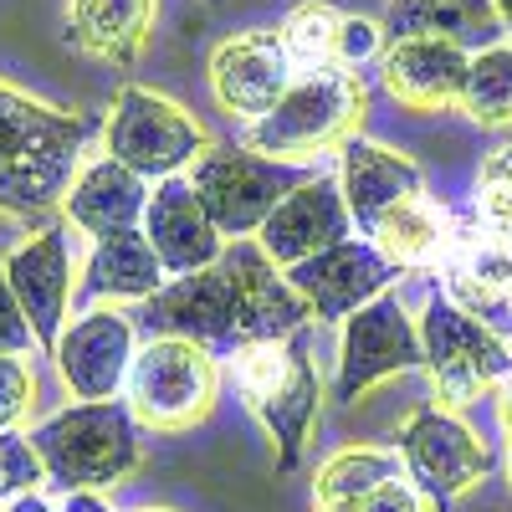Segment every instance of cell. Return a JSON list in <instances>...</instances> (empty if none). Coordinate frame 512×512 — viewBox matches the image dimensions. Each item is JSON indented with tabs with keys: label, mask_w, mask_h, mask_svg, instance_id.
<instances>
[{
	"label": "cell",
	"mask_w": 512,
	"mask_h": 512,
	"mask_svg": "<svg viewBox=\"0 0 512 512\" xmlns=\"http://www.w3.org/2000/svg\"><path fill=\"white\" fill-rule=\"evenodd\" d=\"M344 512H441V507L425 502V492L410 482V472H400V477H390L384 487H374L369 497L349 502Z\"/></svg>",
	"instance_id": "4dcf8cb0"
},
{
	"label": "cell",
	"mask_w": 512,
	"mask_h": 512,
	"mask_svg": "<svg viewBox=\"0 0 512 512\" xmlns=\"http://www.w3.org/2000/svg\"><path fill=\"white\" fill-rule=\"evenodd\" d=\"M461 113L472 123H482V128L512 123V41H497V47L472 57L466 93H461Z\"/></svg>",
	"instance_id": "484cf974"
},
{
	"label": "cell",
	"mask_w": 512,
	"mask_h": 512,
	"mask_svg": "<svg viewBox=\"0 0 512 512\" xmlns=\"http://www.w3.org/2000/svg\"><path fill=\"white\" fill-rule=\"evenodd\" d=\"M400 461L410 482L425 492V502H456L461 492H472L487 472H492V451L487 441H477V431L461 415H451L446 405H420L405 431H400Z\"/></svg>",
	"instance_id": "30bf717a"
},
{
	"label": "cell",
	"mask_w": 512,
	"mask_h": 512,
	"mask_svg": "<svg viewBox=\"0 0 512 512\" xmlns=\"http://www.w3.org/2000/svg\"><path fill=\"white\" fill-rule=\"evenodd\" d=\"M62 210L77 231H88L98 241L118 236V231H139L144 210H149V180L134 175L128 164H118L113 154H103L72 180Z\"/></svg>",
	"instance_id": "ffe728a7"
},
{
	"label": "cell",
	"mask_w": 512,
	"mask_h": 512,
	"mask_svg": "<svg viewBox=\"0 0 512 512\" xmlns=\"http://www.w3.org/2000/svg\"><path fill=\"white\" fill-rule=\"evenodd\" d=\"M62 512H113L98 492H67V502H62Z\"/></svg>",
	"instance_id": "d6a6232c"
},
{
	"label": "cell",
	"mask_w": 512,
	"mask_h": 512,
	"mask_svg": "<svg viewBox=\"0 0 512 512\" xmlns=\"http://www.w3.org/2000/svg\"><path fill=\"white\" fill-rule=\"evenodd\" d=\"M154 292H164V267L159 256L139 231H118V236H103L82 267V287H77V303L88 313L93 303H149Z\"/></svg>",
	"instance_id": "44dd1931"
},
{
	"label": "cell",
	"mask_w": 512,
	"mask_h": 512,
	"mask_svg": "<svg viewBox=\"0 0 512 512\" xmlns=\"http://www.w3.org/2000/svg\"><path fill=\"white\" fill-rule=\"evenodd\" d=\"M492 6H497V16H502V31L512 36V0H492Z\"/></svg>",
	"instance_id": "d590c367"
},
{
	"label": "cell",
	"mask_w": 512,
	"mask_h": 512,
	"mask_svg": "<svg viewBox=\"0 0 512 512\" xmlns=\"http://www.w3.org/2000/svg\"><path fill=\"white\" fill-rule=\"evenodd\" d=\"M149 338H190L210 354H241L277 344L313 323V308L292 292L287 272L262 251V241H226L221 262L195 277H175L139 308Z\"/></svg>",
	"instance_id": "6da1fadb"
},
{
	"label": "cell",
	"mask_w": 512,
	"mask_h": 512,
	"mask_svg": "<svg viewBox=\"0 0 512 512\" xmlns=\"http://www.w3.org/2000/svg\"><path fill=\"white\" fill-rule=\"evenodd\" d=\"M31 344H36L31 318H26V308H21V297H16L6 267H0V354H16V359H21V354H31Z\"/></svg>",
	"instance_id": "1f68e13d"
},
{
	"label": "cell",
	"mask_w": 512,
	"mask_h": 512,
	"mask_svg": "<svg viewBox=\"0 0 512 512\" xmlns=\"http://www.w3.org/2000/svg\"><path fill=\"white\" fill-rule=\"evenodd\" d=\"M338 31H344V11L323 6V0H303V6H297V11L277 26V36H282V47H287V57H292L297 72H323V67H333ZM338 72H344V67H338Z\"/></svg>",
	"instance_id": "4316f807"
},
{
	"label": "cell",
	"mask_w": 512,
	"mask_h": 512,
	"mask_svg": "<svg viewBox=\"0 0 512 512\" xmlns=\"http://www.w3.org/2000/svg\"><path fill=\"white\" fill-rule=\"evenodd\" d=\"M144 236L169 277H195L205 267H216L226 251V236L216 231L210 210L200 205L190 175L159 180V190L149 195V210H144Z\"/></svg>",
	"instance_id": "2e32d148"
},
{
	"label": "cell",
	"mask_w": 512,
	"mask_h": 512,
	"mask_svg": "<svg viewBox=\"0 0 512 512\" xmlns=\"http://www.w3.org/2000/svg\"><path fill=\"white\" fill-rule=\"evenodd\" d=\"M57 374L77 400H118L134 369V318L118 308H88L57 338Z\"/></svg>",
	"instance_id": "4fadbf2b"
},
{
	"label": "cell",
	"mask_w": 512,
	"mask_h": 512,
	"mask_svg": "<svg viewBox=\"0 0 512 512\" xmlns=\"http://www.w3.org/2000/svg\"><path fill=\"white\" fill-rule=\"evenodd\" d=\"M93 139V118L47 108L0 82V210L47 216L82 175L77 159Z\"/></svg>",
	"instance_id": "7a4b0ae2"
},
{
	"label": "cell",
	"mask_w": 512,
	"mask_h": 512,
	"mask_svg": "<svg viewBox=\"0 0 512 512\" xmlns=\"http://www.w3.org/2000/svg\"><path fill=\"white\" fill-rule=\"evenodd\" d=\"M297 82V67L282 47L277 31H241L231 41H221L216 57H210V88H216V103L231 118H267L287 88Z\"/></svg>",
	"instance_id": "5bb4252c"
},
{
	"label": "cell",
	"mask_w": 512,
	"mask_h": 512,
	"mask_svg": "<svg viewBox=\"0 0 512 512\" xmlns=\"http://www.w3.org/2000/svg\"><path fill=\"white\" fill-rule=\"evenodd\" d=\"M31 395H36V374L26 359L16 354H0V431H16L31 410Z\"/></svg>",
	"instance_id": "f1b7e54d"
},
{
	"label": "cell",
	"mask_w": 512,
	"mask_h": 512,
	"mask_svg": "<svg viewBox=\"0 0 512 512\" xmlns=\"http://www.w3.org/2000/svg\"><path fill=\"white\" fill-rule=\"evenodd\" d=\"M236 390H241L246 410L267 425V436L277 446V466L292 472L303 461V446H308L313 420H318V400H323L313 349H308V328L292 338H277V344L241 349L236 354Z\"/></svg>",
	"instance_id": "277c9868"
},
{
	"label": "cell",
	"mask_w": 512,
	"mask_h": 512,
	"mask_svg": "<svg viewBox=\"0 0 512 512\" xmlns=\"http://www.w3.org/2000/svg\"><path fill=\"white\" fill-rule=\"evenodd\" d=\"M384 31H390V41H400V36H441V41H456L461 52L477 57V52L497 47L502 16H497L492 0H395Z\"/></svg>",
	"instance_id": "603a6c76"
},
{
	"label": "cell",
	"mask_w": 512,
	"mask_h": 512,
	"mask_svg": "<svg viewBox=\"0 0 512 512\" xmlns=\"http://www.w3.org/2000/svg\"><path fill=\"white\" fill-rule=\"evenodd\" d=\"M103 139H108V154L144 180H175L185 164L210 154L205 128L180 103H169L149 88H123L118 93Z\"/></svg>",
	"instance_id": "9c48e42d"
},
{
	"label": "cell",
	"mask_w": 512,
	"mask_h": 512,
	"mask_svg": "<svg viewBox=\"0 0 512 512\" xmlns=\"http://www.w3.org/2000/svg\"><path fill=\"white\" fill-rule=\"evenodd\" d=\"M400 472H405V461L390 446H344L323 461L318 487H313V507L318 512H344L349 502L369 497L374 487H384Z\"/></svg>",
	"instance_id": "d4e9b609"
},
{
	"label": "cell",
	"mask_w": 512,
	"mask_h": 512,
	"mask_svg": "<svg viewBox=\"0 0 512 512\" xmlns=\"http://www.w3.org/2000/svg\"><path fill=\"white\" fill-rule=\"evenodd\" d=\"M477 221L492 241H512V149L482 159L477 175Z\"/></svg>",
	"instance_id": "83f0119b"
},
{
	"label": "cell",
	"mask_w": 512,
	"mask_h": 512,
	"mask_svg": "<svg viewBox=\"0 0 512 512\" xmlns=\"http://www.w3.org/2000/svg\"><path fill=\"white\" fill-rule=\"evenodd\" d=\"M369 57H384V26H374V21H364V16H344V31H338L333 67L359 72Z\"/></svg>",
	"instance_id": "f546056e"
},
{
	"label": "cell",
	"mask_w": 512,
	"mask_h": 512,
	"mask_svg": "<svg viewBox=\"0 0 512 512\" xmlns=\"http://www.w3.org/2000/svg\"><path fill=\"white\" fill-rule=\"evenodd\" d=\"M144 512H169V507H144Z\"/></svg>",
	"instance_id": "8d00e7d4"
},
{
	"label": "cell",
	"mask_w": 512,
	"mask_h": 512,
	"mask_svg": "<svg viewBox=\"0 0 512 512\" xmlns=\"http://www.w3.org/2000/svg\"><path fill=\"white\" fill-rule=\"evenodd\" d=\"M216 390V354L190 344V338H149L128 369V410L139 425L164 436L200 425L216 405Z\"/></svg>",
	"instance_id": "52a82bcc"
},
{
	"label": "cell",
	"mask_w": 512,
	"mask_h": 512,
	"mask_svg": "<svg viewBox=\"0 0 512 512\" xmlns=\"http://www.w3.org/2000/svg\"><path fill=\"white\" fill-rule=\"evenodd\" d=\"M6 277L21 297V308L31 318V333L41 349H57L62 323H67V303H72V246L62 226L36 231L26 246H16L6 256Z\"/></svg>",
	"instance_id": "ac0fdd59"
},
{
	"label": "cell",
	"mask_w": 512,
	"mask_h": 512,
	"mask_svg": "<svg viewBox=\"0 0 512 512\" xmlns=\"http://www.w3.org/2000/svg\"><path fill=\"white\" fill-rule=\"evenodd\" d=\"M308 180H318L313 164H287V159H267L256 149H210L190 164V185L200 195V205L210 210V221L226 241H241L251 231H262L267 216Z\"/></svg>",
	"instance_id": "8992f818"
},
{
	"label": "cell",
	"mask_w": 512,
	"mask_h": 512,
	"mask_svg": "<svg viewBox=\"0 0 512 512\" xmlns=\"http://www.w3.org/2000/svg\"><path fill=\"white\" fill-rule=\"evenodd\" d=\"M338 190H344V205H349L354 226L369 231L384 210L425 195V180H420L415 159L354 134L344 149H338Z\"/></svg>",
	"instance_id": "d6986e66"
},
{
	"label": "cell",
	"mask_w": 512,
	"mask_h": 512,
	"mask_svg": "<svg viewBox=\"0 0 512 512\" xmlns=\"http://www.w3.org/2000/svg\"><path fill=\"white\" fill-rule=\"evenodd\" d=\"M497 415H502V431H507V441H512V379L502 384V395H497Z\"/></svg>",
	"instance_id": "836d02e7"
},
{
	"label": "cell",
	"mask_w": 512,
	"mask_h": 512,
	"mask_svg": "<svg viewBox=\"0 0 512 512\" xmlns=\"http://www.w3.org/2000/svg\"><path fill=\"white\" fill-rule=\"evenodd\" d=\"M420 349H425V369L436 379L441 405H466L482 390L512 379V349L507 338L492 333L482 318H472L456 297L436 292L431 303L420 308Z\"/></svg>",
	"instance_id": "ba28073f"
},
{
	"label": "cell",
	"mask_w": 512,
	"mask_h": 512,
	"mask_svg": "<svg viewBox=\"0 0 512 512\" xmlns=\"http://www.w3.org/2000/svg\"><path fill=\"white\" fill-rule=\"evenodd\" d=\"M31 446L47 466V482L62 492H98L139 472V420L123 400H82L57 410L31 431Z\"/></svg>",
	"instance_id": "3957f363"
},
{
	"label": "cell",
	"mask_w": 512,
	"mask_h": 512,
	"mask_svg": "<svg viewBox=\"0 0 512 512\" xmlns=\"http://www.w3.org/2000/svg\"><path fill=\"white\" fill-rule=\"evenodd\" d=\"M349 205H344V190H338L333 175H318L308 180L303 190H292L272 216L267 226L256 231V241H262V251L272 256V262L282 272H292L297 262H308V256L338 246V241H349Z\"/></svg>",
	"instance_id": "e0dca14e"
},
{
	"label": "cell",
	"mask_w": 512,
	"mask_h": 512,
	"mask_svg": "<svg viewBox=\"0 0 512 512\" xmlns=\"http://www.w3.org/2000/svg\"><path fill=\"white\" fill-rule=\"evenodd\" d=\"M6 512H52V507H47V502H41L36 492H26V497H16V502H11Z\"/></svg>",
	"instance_id": "e575fe53"
},
{
	"label": "cell",
	"mask_w": 512,
	"mask_h": 512,
	"mask_svg": "<svg viewBox=\"0 0 512 512\" xmlns=\"http://www.w3.org/2000/svg\"><path fill=\"white\" fill-rule=\"evenodd\" d=\"M154 6L159 0H72L67 31L93 62L123 72V67H134L144 36L154 26Z\"/></svg>",
	"instance_id": "7402d4cb"
},
{
	"label": "cell",
	"mask_w": 512,
	"mask_h": 512,
	"mask_svg": "<svg viewBox=\"0 0 512 512\" xmlns=\"http://www.w3.org/2000/svg\"><path fill=\"white\" fill-rule=\"evenodd\" d=\"M425 369L420 349V323L405 313L395 292L374 297L369 308H359L344 323V349H338V379H333V400L354 405L364 390H374L379 379Z\"/></svg>",
	"instance_id": "8fae6325"
},
{
	"label": "cell",
	"mask_w": 512,
	"mask_h": 512,
	"mask_svg": "<svg viewBox=\"0 0 512 512\" xmlns=\"http://www.w3.org/2000/svg\"><path fill=\"white\" fill-rule=\"evenodd\" d=\"M364 236L384 251V262H390L395 272L436 267L441 256L451 251V226H446V216L425 195H415V200H405L395 210H384Z\"/></svg>",
	"instance_id": "cb8c5ba5"
},
{
	"label": "cell",
	"mask_w": 512,
	"mask_h": 512,
	"mask_svg": "<svg viewBox=\"0 0 512 512\" xmlns=\"http://www.w3.org/2000/svg\"><path fill=\"white\" fill-rule=\"evenodd\" d=\"M466 72H472V52H461L456 41H441V36H400L379 57L384 93L410 113L461 108Z\"/></svg>",
	"instance_id": "9a60e30c"
},
{
	"label": "cell",
	"mask_w": 512,
	"mask_h": 512,
	"mask_svg": "<svg viewBox=\"0 0 512 512\" xmlns=\"http://www.w3.org/2000/svg\"><path fill=\"white\" fill-rule=\"evenodd\" d=\"M395 277L400 272L384 262V251L374 241H354V236L308 256V262H297L287 272L292 292L313 308L318 323H349L359 308H369L374 297L390 292Z\"/></svg>",
	"instance_id": "7c38bea8"
},
{
	"label": "cell",
	"mask_w": 512,
	"mask_h": 512,
	"mask_svg": "<svg viewBox=\"0 0 512 512\" xmlns=\"http://www.w3.org/2000/svg\"><path fill=\"white\" fill-rule=\"evenodd\" d=\"M359 118H364L359 72H338V67L297 72L287 98L246 128V149L267 159H287V164H313V154L328 144L344 149L354 139Z\"/></svg>",
	"instance_id": "5b68a950"
}]
</instances>
